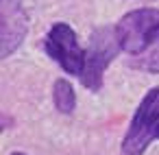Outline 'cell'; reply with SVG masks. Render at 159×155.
Segmentation results:
<instances>
[{
	"label": "cell",
	"instance_id": "6da1fadb",
	"mask_svg": "<svg viewBox=\"0 0 159 155\" xmlns=\"http://www.w3.org/2000/svg\"><path fill=\"white\" fill-rule=\"evenodd\" d=\"M116 35L129 63L144 72H159V9L142 7L129 11L118 24Z\"/></svg>",
	"mask_w": 159,
	"mask_h": 155
},
{
	"label": "cell",
	"instance_id": "7a4b0ae2",
	"mask_svg": "<svg viewBox=\"0 0 159 155\" xmlns=\"http://www.w3.org/2000/svg\"><path fill=\"white\" fill-rule=\"evenodd\" d=\"M152 140H159V87L148 90L135 109L122 140V155H144Z\"/></svg>",
	"mask_w": 159,
	"mask_h": 155
},
{
	"label": "cell",
	"instance_id": "3957f363",
	"mask_svg": "<svg viewBox=\"0 0 159 155\" xmlns=\"http://www.w3.org/2000/svg\"><path fill=\"white\" fill-rule=\"evenodd\" d=\"M44 50L50 59H55L68 74H76L81 79L87 61V50L79 44L76 31L66 22H55L44 37Z\"/></svg>",
	"mask_w": 159,
	"mask_h": 155
},
{
	"label": "cell",
	"instance_id": "277c9868",
	"mask_svg": "<svg viewBox=\"0 0 159 155\" xmlns=\"http://www.w3.org/2000/svg\"><path fill=\"white\" fill-rule=\"evenodd\" d=\"M120 53L116 26H102L92 33L89 48H87V61L85 70L81 74V83L89 92H98L102 87V72L113 61V57Z\"/></svg>",
	"mask_w": 159,
	"mask_h": 155
},
{
	"label": "cell",
	"instance_id": "5b68a950",
	"mask_svg": "<svg viewBox=\"0 0 159 155\" xmlns=\"http://www.w3.org/2000/svg\"><path fill=\"white\" fill-rule=\"evenodd\" d=\"M0 9H2V40H0V50H2V57H9L26 37L29 16L24 11L22 0H0Z\"/></svg>",
	"mask_w": 159,
	"mask_h": 155
},
{
	"label": "cell",
	"instance_id": "8992f818",
	"mask_svg": "<svg viewBox=\"0 0 159 155\" xmlns=\"http://www.w3.org/2000/svg\"><path fill=\"white\" fill-rule=\"evenodd\" d=\"M52 103L61 114H72L76 107V94L70 81L66 79H57L52 85Z\"/></svg>",
	"mask_w": 159,
	"mask_h": 155
},
{
	"label": "cell",
	"instance_id": "52a82bcc",
	"mask_svg": "<svg viewBox=\"0 0 159 155\" xmlns=\"http://www.w3.org/2000/svg\"><path fill=\"white\" fill-rule=\"evenodd\" d=\"M11 155H26V153H20V151H13Z\"/></svg>",
	"mask_w": 159,
	"mask_h": 155
}]
</instances>
